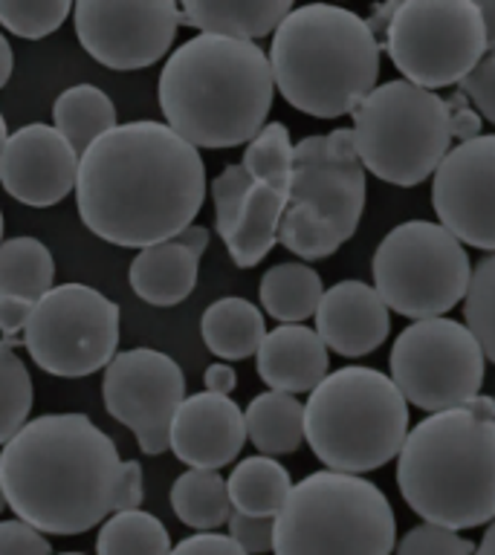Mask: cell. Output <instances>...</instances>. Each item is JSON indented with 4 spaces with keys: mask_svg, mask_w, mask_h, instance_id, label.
I'll use <instances>...</instances> for the list:
<instances>
[{
    "mask_svg": "<svg viewBox=\"0 0 495 555\" xmlns=\"http://www.w3.org/2000/svg\"><path fill=\"white\" fill-rule=\"evenodd\" d=\"M33 301H24V298H9V295H0V336L9 345H15L12 338L17 333H24L26 321L33 315Z\"/></svg>",
    "mask_w": 495,
    "mask_h": 555,
    "instance_id": "b9f144b4",
    "label": "cell"
},
{
    "mask_svg": "<svg viewBox=\"0 0 495 555\" xmlns=\"http://www.w3.org/2000/svg\"><path fill=\"white\" fill-rule=\"evenodd\" d=\"M475 555H495V518L490 520V527H486L481 544L475 546Z\"/></svg>",
    "mask_w": 495,
    "mask_h": 555,
    "instance_id": "7dc6e473",
    "label": "cell"
},
{
    "mask_svg": "<svg viewBox=\"0 0 495 555\" xmlns=\"http://www.w3.org/2000/svg\"><path fill=\"white\" fill-rule=\"evenodd\" d=\"M321 295H325L321 275L302 260L276 263L264 272L258 286L264 310L281 324H302V321L313 319L319 310Z\"/></svg>",
    "mask_w": 495,
    "mask_h": 555,
    "instance_id": "4316f807",
    "label": "cell"
},
{
    "mask_svg": "<svg viewBox=\"0 0 495 555\" xmlns=\"http://www.w3.org/2000/svg\"><path fill=\"white\" fill-rule=\"evenodd\" d=\"M119 304L87 284L41 295L24 327L26 350L50 376L81 379L104 371L119 347Z\"/></svg>",
    "mask_w": 495,
    "mask_h": 555,
    "instance_id": "7c38bea8",
    "label": "cell"
},
{
    "mask_svg": "<svg viewBox=\"0 0 495 555\" xmlns=\"http://www.w3.org/2000/svg\"><path fill=\"white\" fill-rule=\"evenodd\" d=\"M354 147L377 180L415 189L449 154V111L441 95L397 78L373 87L354 113Z\"/></svg>",
    "mask_w": 495,
    "mask_h": 555,
    "instance_id": "9c48e42d",
    "label": "cell"
},
{
    "mask_svg": "<svg viewBox=\"0 0 495 555\" xmlns=\"http://www.w3.org/2000/svg\"><path fill=\"white\" fill-rule=\"evenodd\" d=\"M61 555H85V553H61Z\"/></svg>",
    "mask_w": 495,
    "mask_h": 555,
    "instance_id": "816d5d0a",
    "label": "cell"
},
{
    "mask_svg": "<svg viewBox=\"0 0 495 555\" xmlns=\"http://www.w3.org/2000/svg\"><path fill=\"white\" fill-rule=\"evenodd\" d=\"M145 501V489H142V466L137 460H125L122 463V480H119V498H116V512L139 509Z\"/></svg>",
    "mask_w": 495,
    "mask_h": 555,
    "instance_id": "7bdbcfd3",
    "label": "cell"
},
{
    "mask_svg": "<svg viewBox=\"0 0 495 555\" xmlns=\"http://www.w3.org/2000/svg\"><path fill=\"white\" fill-rule=\"evenodd\" d=\"M373 289L406 319H441L464 301L472 275L467 246L441 223L406 220L380 241L371 260Z\"/></svg>",
    "mask_w": 495,
    "mask_h": 555,
    "instance_id": "30bf717a",
    "label": "cell"
},
{
    "mask_svg": "<svg viewBox=\"0 0 495 555\" xmlns=\"http://www.w3.org/2000/svg\"><path fill=\"white\" fill-rule=\"evenodd\" d=\"M73 24L90 59L107 69L130 73L151 67L172 50L182 15L180 3L174 0H78L73 7Z\"/></svg>",
    "mask_w": 495,
    "mask_h": 555,
    "instance_id": "9a60e30c",
    "label": "cell"
},
{
    "mask_svg": "<svg viewBox=\"0 0 495 555\" xmlns=\"http://www.w3.org/2000/svg\"><path fill=\"white\" fill-rule=\"evenodd\" d=\"M7 509V498H3V489H0V512Z\"/></svg>",
    "mask_w": 495,
    "mask_h": 555,
    "instance_id": "681fc988",
    "label": "cell"
},
{
    "mask_svg": "<svg viewBox=\"0 0 495 555\" xmlns=\"http://www.w3.org/2000/svg\"><path fill=\"white\" fill-rule=\"evenodd\" d=\"M464 324L484 356L495 362V251L475 263L464 295Z\"/></svg>",
    "mask_w": 495,
    "mask_h": 555,
    "instance_id": "836d02e7",
    "label": "cell"
},
{
    "mask_svg": "<svg viewBox=\"0 0 495 555\" xmlns=\"http://www.w3.org/2000/svg\"><path fill=\"white\" fill-rule=\"evenodd\" d=\"M78 159L59 130L33 121L9 133L0 154V185L24 206L50 208L76 191Z\"/></svg>",
    "mask_w": 495,
    "mask_h": 555,
    "instance_id": "ac0fdd59",
    "label": "cell"
},
{
    "mask_svg": "<svg viewBox=\"0 0 495 555\" xmlns=\"http://www.w3.org/2000/svg\"><path fill=\"white\" fill-rule=\"evenodd\" d=\"M432 206L464 246L495 251V133L449 147L432 177Z\"/></svg>",
    "mask_w": 495,
    "mask_h": 555,
    "instance_id": "2e32d148",
    "label": "cell"
},
{
    "mask_svg": "<svg viewBox=\"0 0 495 555\" xmlns=\"http://www.w3.org/2000/svg\"><path fill=\"white\" fill-rule=\"evenodd\" d=\"M391 382L426 414L467 405L484 385L486 356L467 324L423 319L408 324L391 347Z\"/></svg>",
    "mask_w": 495,
    "mask_h": 555,
    "instance_id": "4fadbf2b",
    "label": "cell"
},
{
    "mask_svg": "<svg viewBox=\"0 0 495 555\" xmlns=\"http://www.w3.org/2000/svg\"><path fill=\"white\" fill-rule=\"evenodd\" d=\"M206 199V165L163 121L116 125L78 159L81 223L122 249H148L186 232Z\"/></svg>",
    "mask_w": 495,
    "mask_h": 555,
    "instance_id": "6da1fadb",
    "label": "cell"
},
{
    "mask_svg": "<svg viewBox=\"0 0 495 555\" xmlns=\"http://www.w3.org/2000/svg\"><path fill=\"white\" fill-rule=\"evenodd\" d=\"M267 59L284 102L316 119L354 113L380 78L377 35L333 3L295 7L272 33Z\"/></svg>",
    "mask_w": 495,
    "mask_h": 555,
    "instance_id": "5b68a950",
    "label": "cell"
},
{
    "mask_svg": "<svg viewBox=\"0 0 495 555\" xmlns=\"http://www.w3.org/2000/svg\"><path fill=\"white\" fill-rule=\"evenodd\" d=\"M272 95L267 52L252 41L194 35L160 73L165 125L198 151L250 145L267 125Z\"/></svg>",
    "mask_w": 495,
    "mask_h": 555,
    "instance_id": "3957f363",
    "label": "cell"
},
{
    "mask_svg": "<svg viewBox=\"0 0 495 555\" xmlns=\"http://www.w3.org/2000/svg\"><path fill=\"white\" fill-rule=\"evenodd\" d=\"M276 518H252V515H243V512H234L226 520L229 527V538L234 544L241 546L246 555L258 553H272V524Z\"/></svg>",
    "mask_w": 495,
    "mask_h": 555,
    "instance_id": "74e56055",
    "label": "cell"
},
{
    "mask_svg": "<svg viewBox=\"0 0 495 555\" xmlns=\"http://www.w3.org/2000/svg\"><path fill=\"white\" fill-rule=\"evenodd\" d=\"M293 9V0H186L180 15L200 35L255 43L276 33Z\"/></svg>",
    "mask_w": 495,
    "mask_h": 555,
    "instance_id": "603a6c76",
    "label": "cell"
},
{
    "mask_svg": "<svg viewBox=\"0 0 495 555\" xmlns=\"http://www.w3.org/2000/svg\"><path fill=\"white\" fill-rule=\"evenodd\" d=\"M293 154L295 145L290 142L287 125L267 121L258 130V137L246 145L241 165L243 171L250 173L255 182H261V185L287 191L290 189V177H293Z\"/></svg>",
    "mask_w": 495,
    "mask_h": 555,
    "instance_id": "1f68e13d",
    "label": "cell"
},
{
    "mask_svg": "<svg viewBox=\"0 0 495 555\" xmlns=\"http://www.w3.org/2000/svg\"><path fill=\"white\" fill-rule=\"evenodd\" d=\"M246 440L264 454H293L304 442V405L293 393L267 390L252 399L243 411Z\"/></svg>",
    "mask_w": 495,
    "mask_h": 555,
    "instance_id": "d4e9b609",
    "label": "cell"
},
{
    "mask_svg": "<svg viewBox=\"0 0 495 555\" xmlns=\"http://www.w3.org/2000/svg\"><path fill=\"white\" fill-rule=\"evenodd\" d=\"M172 555H246L232 538L224 532H198L182 538L180 544L172 546Z\"/></svg>",
    "mask_w": 495,
    "mask_h": 555,
    "instance_id": "60d3db41",
    "label": "cell"
},
{
    "mask_svg": "<svg viewBox=\"0 0 495 555\" xmlns=\"http://www.w3.org/2000/svg\"><path fill=\"white\" fill-rule=\"evenodd\" d=\"M203 385H206L208 393H224V397H229L234 385H238V373L232 371V364H208L206 373H203Z\"/></svg>",
    "mask_w": 495,
    "mask_h": 555,
    "instance_id": "ee69618b",
    "label": "cell"
},
{
    "mask_svg": "<svg viewBox=\"0 0 495 555\" xmlns=\"http://www.w3.org/2000/svg\"><path fill=\"white\" fill-rule=\"evenodd\" d=\"M208 246V229L189 225L172 241L154 243L130 260V289L151 307H174L198 286L200 258Z\"/></svg>",
    "mask_w": 495,
    "mask_h": 555,
    "instance_id": "44dd1931",
    "label": "cell"
},
{
    "mask_svg": "<svg viewBox=\"0 0 495 555\" xmlns=\"http://www.w3.org/2000/svg\"><path fill=\"white\" fill-rule=\"evenodd\" d=\"M258 376L269 390L281 393H310L330 373L328 347L307 324H278L261 341Z\"/></svg>",
    "mask_w": 495,
    "mask_h": 555,
    "instance_id": "7402d4cb",
    "label": "cell"
},
{
    "mask_svg": "<svg viewBox=\"0 0 495 555\" xmlns=\"http://www.w3.org/2000/svg\"><path fill=\"white\" fill-rule=\"evenodd\" d=\"M246 442V423L243 411L232 397L224 393H191L180 402L172 420L168 449L189 468L229 466L241 454Z\"/></svg>",
    "mask_w": 495,
    "mask_h": 555,
    "instance_id": "d6986e66",
    "label": "cell"
},
{
    "mask_svg": "<svg viewBox=\"0 0 495 555\" xmlns=\"http://www.w3.org/2000/svg\"><path fill=\"white\" fill-rule=\"evenodd\" d=\"M102 397L107 414L134 431L139 449L156 457L168 451L172 420L186 399V373L163 350H125L104 367Z\"/></svg>",
    "mask_w": 495,
    "mask_h": 555,
    "instance_id": "5bb4252c",
    "label": "cell"
},
{
    "mask_svg": "<svg viewBox=\"0 0 495 555\" xmlns=\"http://www.w3.org/2000/svg\"><path fill=\"white\" fill-rule=\"evenodd\" d=\"M212 203L215 229L234 267H258L278 243L287 191L261 185L243 171L241 163H234L212 180Z\"/></svg>",
    "mask_w": 495,
    "mask_h": 555,
    "instance_id": "e0dca14e",
    "label": "cell"
},
{
    "mask_svg": "<svg viewBox=\"0 0 495 555\" xmlns=\"http://www.w3.org/2000/svg\"><path fill=\"white\" fill-rule=\"evenodd\" d=\"M394 555H475V544L458 535L455 529L423 520L420 527L408 529L406 535L399 538Z\"/></svg>",
    "mask_w": 495,
    "mask_h": 555,
    "instance_id": "d590c367",
    "label": "cell"
},
{
    "mask_svg": "<svg viewBox=\"0 0 495 555\" xmlns=\"http://www.w3.org/2000/svg\"><path fill=\"white\" fill-rule=\"evenodd\" d=\"M368 182L354 147V130L313 133L295 145L293 177L278 243L302 260L330 258L363 220Z\"/></svg>",
    "mask_w": 495,
    "mask_h": 555,
    "instance_id": "ba28073f",
    "label": "cell"
},
{
    "mask_svg": "<svg viewBox=\"0 0 495 555\" xmlns=\"http://www.w3.org/2000/svg\"><path fill=\"white\" fill-rule=\"evenodd\" d=\"M316 333L328 350L345 359H359L373 353L389 338L391 310L371 284L339 281L321 295Z\"/></svg>",
    "mask_w": 495,
    "mask_h": 555,
    "instance_id": "ffe728a7",
    "label": "cell"
},
{
    "mask_svg": "<svg viewBox=\"0 0 495 555\" xmlns=\"http://www.w3.org/2000/svg\"><path fill=\"white\" fill-rule=\"evenodd\" d=\"M172 509L186 527L215 532L232 515L226 480L206 468H186L172 486Z\"/></svg>",
    "mask_w": 495,
    "mask_h": 555,
    "instance_id": "f1b7e54d",
    "label": "cell"
},
{
    "mask_svg": "<svg viewBox=\"0 0 495 555\" xmlns=\"http://www.w3.org/2000/svg\"><path fill=\"white\" fill-rule=\"evenodd\" d=\"M276 555H394L397 518L363 475L313 472L293 483L272 520Z\"/></svg>",
    "mask_w": 495,
    "mask_h": 555,
    "instance_id": "52a82bcc",
    "label": "cell"
},
{
    "mask_svg": "<svg viewBox=\"0 0 495 555\" xmlns=\"http://www.w3.org/2000/svg\"><path fill=\"white\" fill-rule=\"evenodd\" d=\"M55 260L38 237H12L0 243V295L38 301L52 289Z\"/></svg>",
    "mask_w": 495,
    "mask_h": 555,
    "instance_id": "f546056e",
    "label": "cell"
},
{
    "mask_svg": "<svg viewBox=\"0 0 495 555\" xmlns=\"http://www.w3.org/2000/svg\"><path fill=\"white\" fill-rule=\"evenodd\" d=\"M293 489V477L276 457L252 454L234 463L232 475L226 477V492L234 512L252 518H276Z\"/></svg>",
    "mask_w": 495,
    "mask_h": 555,
    "instance_id": "484cf974",
    "label": "cell"
},
{
    "mask_svg": "<svg viewBox=\"0 0 495 555\" xmlns=\"http://www.w3.org/2000/svg\"><path fill=\"white\" fill-rule=\"evenodd\" d=\"M12 67H15V55H12V47L0 35V87H7V81L12 78Z\"/></svg>",
    "mask_w": 495,
    "mask_h": 555,
    "instance_id": "bcb514c9",
    "label": "cell"
},
{
    "mask_svg": "<svg viewBox=\"0 0 495 555\" xmlns=\"http://www.w3.org/2000/svg\"><path fill=\"white\" fill-rule=\"evenodd\" d=\"M33 390V376L24 359L0 338V446H7L29 423Z\"/></svg>",
    "mask_w": 495,
    "mask_h": 555,
    "instance_id": "d6a6232c",
    "label": "cell"
},
{
    "mask_svg": "<svg viewBox=\"0 0 495 555\" xmlns=\"http://www.w3.org/2000/svg\"><path fill=\"white\" fill-rule=\"evenodd\" d=\"M96 555H172V535L151 512H113L96 535Z\"/></svg>",
    "mask_w": 495,
    "mask_h": 555,
    "instance_id": "4dcf8cb0",
    "label": "cell"
},
{
    "mask_svg": "<svg viewBox=\"0 0 495 555\" xmlns=\"http://www.w3.org/2000/svg\"><path fill=\"white\" fill-rule=\"evenodd\" d=\"M403 501L446 529H475L495 518V399L429 414L397 454Z\"/></svg>",
    "mask_w": 495,
    "mask_h": 555,
    "instance_id": "277c9868",
    "label": "cell"
},
{
    "mask_svg": "<svg viewBox=\"0 0 495 555\" xmlns=\"http://www.w3.org/2000/svg\"><path fill=\"white\" fill-rule=\"evenodd\" d=\"M446 102V111H449V133L452 139H460V142H472V139L481 137V116L472 104L467 102V95L455 93Z\"/></svg>",
    "mask_w": 495,
    "mask_h": 555,
    "instance_id": "ab89813d",
    "label": "cell"
},
{
    "mask_svg": "<svg viewBox=\"0 0 495 555\" xmlns=\"http://www.w3.org/2000/svg\"><path fill=\"white\" fill-rule=\"evenodd\" d=\"M200 336L215 356L226 362H241L258 353L261 341L267 336V324L255 304L229 295L208 304L200 319Z\"/></svg>",
    "mask_w": 495,
    "mask_h": 555,
    "instance_id": "cb8c5ba5",
    "label": "cell"
},
{
    "mask_svg": "<svg viewBox=\"0 0 495 555\" xmlns=\"http://www.w3.org/2000/svg\"><path fill=\"white\" fill-rule=\"evenodd\" d=\"M52 128L67 139L78 156L116 128V107L111 95L93 85L67 87L52 104Z\"/></svg>",
    "mask_w": 495,
    "mask_h": 555,
    "instance_id": "83f0119b",
    "label": "cell"
},
{
    "mask_svg": "<svg viewBox=\"0 0 495 555\" xmlns=\"http://www.w3.org/2000/svg\"><path fill=\"white\" fill-rule=\"evenodd\" d=\"M0 555H52V546L24 520H0Z\"/></svg>",
    "mask_w": 495,
    "mask_h": 555,
    "instance_id": "f35d334b",
    "label": "cell"
},
{
    "mask_svg": "<svg viewBox=\"0 0 495 555\" xmlns=\"http://www.w3.org/2000/svg\"><path fill=\"white\" fill-rule=\"evenodd\" d=\"M385 50L403 81L423 90L460 85L486 55L475 0H403L385 26Z\"/></svg>",
    "mask_w": 495,
    "mask_h": 555,
    "instance_id": "8fae6325",
    "label": "cell"
},
{
    "mask_svg": "<svg viewBox=\"0 0 495 555\" xmlns=\"http://www.w3.org/2000/svg\"><path fill=\"white\" fill-rule=\"evenodd\" d=\"M122 463L87 414H43L0 451V489L17 520L38 532L81 535L116 512Z\"/></svg>",
    "mask_w": 495,
    "mask_h": 555,
    "instance_id": "7a4b0ae2",
    "label": "cell"
},
{
    "mask_svg": "<svg viewBox=\"0 0 495 555\" xmlns=\"http://www.w3.org/2000/svg\"><path fill=\"white\" fill-rule=\"evenodd\" d=\"M460 93L467 95V102L475 107L478 116L495 125V52H486L484 59L478 61L475 69L460 81Z\"/></svg>",
    "mask_w": 495,
    "mask_h": 555,
    "instance_id": "8d00e7d4",
    "label": "cell"
},
{
    "mask_svg": "<svg viewBox=\"0 0 495 555\" xmlns=\"http://www.w3.org/2000/svg\"><path fill=\"white\" fill-rule=\"evenodd\" d=\"M0 243H3V211H0Z\"/></svg>",
    "mask_w": 495,
    "mask_h": 555,
    "instance_id": "f907efd6",
    "label": "cell"
},
{
    "mask_svg": "<svg viewBox=\"0 0 495 555\" xmlns=\"http://www.w3.org/2000/svg\"><path fill=\"white\" fill-rule=\"evenodd\" d=\"M7 139H9V128H7V119H3V113H0V154H3V147H7Z\"/></svg>",
    "mask_w": 495,
    "mask_h": 555,
    "instance_id": "c3c4849f",
    "label": "cell"
},
{
    "mask_svg": "<svg viewBox=\"0 0 495 555\" xmlns=\"http://www.w3.org/2000/svg\"><path fill=\"white\" fill-rule=\"evenodd\" d=\"M408 437V402L377 367H339L310 390L304 442L342 475H365L397 457Z\"/></svg>",
    "mask_w": 495,
    "mask_h": 555,
    "instance_id": "8992f818",
    "label": "cell"
},
{
    "mask_svg": "<svg viewBox=\"0 0 495 555\" xmlns=\"http://www.w3.org/2000/svg\"><path fill=\"white\" fill-rule=\"evenodd\" d=\"M69 0H0V24L17 38L41 41L67 24Z\"/></svg>",
    "mask_w": 495,
    "mask_h": 555,
    "instance_id": "e575fe53",
    "label": "cell"
},
{
    "mask_svg": "<svg viewBox=\"0 0 495 555\" xmlns=\"http://www.w3.org/2000/svg\"><path fill=\"white\" fill-rule=\"evenodd\" d=\"M478 12L484 21L486 52H495V0H478Z\"/></svg>",
    "mask_w": 495,
    "mask_h": 555,
    "instance_id": "f6af8a7d",
    "label": "cell"
}]
</instances>
